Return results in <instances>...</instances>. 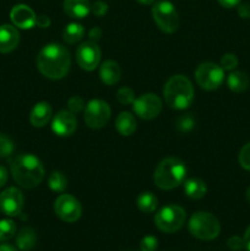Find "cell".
Returning a JSON list of instances; mask_svg holds the SVG:
<instances>
[{"mask_svg": "<svg viewBox=\"0 0 250 251\" xmlns=\"http://www.w3.org/2000/svg\"><path fill=\"white\" fill-rule=\"evenodd\" d=\"M88 37H90V39L92 42H97L98 39H100V37H102V31H100V28H98V27H93V28H91L90 32H88Z\"/></svg>", "mask_w": 250, "mask_h": 251, "instance_id": "f35d334b", "label": "cell"}, {"mask_svg": "<svg viewBox=\"0 0 250 251\" xmlns=\"http://www.w3.org/2000/svg\"><path fill=\"white\" fill-rule=\"evenodd\" d=\"M227 245L230 250H234V251L242 250L243 248H245L244 239L238 237V235H233V237H230L229 239L227 240Z\"/></svg>", "mask_w": 250, "mask_h": 251, "instance_id": "d590c367", "label": "cell"}, {"mask_svg": "<svg viewBox=\"0 0 250 251\" xmlns=\"http://www.w3.org/2000/svg\"><path fill=\"white\" fill-rule=\"evenodd\" d=\"M100 50L96 42L87 41L76 49V63L82 70L92 71L100 65Z\"/></svg>", "mask_w": 250, "mask_h": 251, "instance_id": "7c38bea8", "label": "cell"}, {"mask_svg": "<svg viewBox=\"0 0 250 251\" xmlns=\"http://www.w3.org/2000/svg\"><path fill=\"white\" fill-rule=\"evenodd\" d=\"M247 201L250 203V186L248 188V190H247Z\"/></svg>", "mask_w": 250, "mask_h": 251, "instance_id": "f6af8a7d", "label": "cell"}, {"mask_svg": "<svg viewBox=\"0 0 250 251\" xmlns=\"http://www.w3.org/2000/svg\"><path fill=\"white\" fill-rule=\"evenodd\" d=\"M54 211L61 221L74 223L80 220L82 215V206L76 198L69 194H63L54 202Z\"/></svg>", "mask_w": 250, "mask_h": 251, "instance_id": "30bf717a", "label": "cell"}, {"mask_svg": "<svg viewBox=\"0 0 250 251\" xmlns=\"http://www.w3.org/2000/svg\"><path fill=\"white\" fill-rule=\"evenodd\" d=\"M77 127V119L70 110H59L51 120V130L61 137L71 136Z\"/></svg>", "mask_w": 250, "mask_h": 251, "instance_id": "5bb4252c", "label": "cell"}, {"mask_svg": "<svg viewBox=\"0 0 250 251\" xmlns=\"http://www.w3.org/2000/svg\"><path fill=\"white\" fill-rule=\"evenodd\" d=\"M238 63H239V61H238V58L234 55V54L227 53L221 58L220 66L225 71H232L237 68Z\"/></svg>", "mask_w": 250, "mask_h": 251, "instance_id": "4dcf8cb0", "label": "cell"}, {"mask_svg": "<svg viewBox=\"0 0 250 251\" xmlns=\"http://www.w3.org/2000/svg\"><path fill=\"white\" fill-rule=\"evenodd\" d=\"M158 248V240L153 235H146L140 242V251H156Z\"/></svg>", "mask_w": 250, "mask_h": 251, "instance_id": "d6a6232c", "label": "cell"}, {"mask_svg": "<svg viewBox=\"0 0 250 251\" xmlns=\"http://www.w3.org/2000/svg\"><path fill=\"white\" fill-rule=\"evenodd\" d=\"M136 119L129 112H122L115 120V127L123 136H130L136 130Z\"/></svg>", "mask_w": 250, "mask_h": 251, "instance_id": "ffe728a7", "label": "cell"}, {"mask_svg": "<svg viewBox=\"0 0 250 251\" xmlns=\"http://www.w3.org/2000/svg\"><path fill=\"white\" fill-rule=\"evenodd\" d=\"M14 152V142L4 134H0V158H5Z\"/></svg>", "mask_w": 250, "mask_h": 251, "instance_id": "f546056e", "label": "cell"}, {"mask_svg": "<svg viewBox=\"0 0 250 251\" xmlns=\"http://www.w3.org/2000/svg\"><path fill=\"white\" fill-rule=\"evenodd\" d=\"M184 193L193 200H200L207 193V186H206L205 181L200 180V179H189L184 183Z\"/></svg>", "mask_w": 250, "mask_h": 251, "instance_id": "7402d4cb", "label": "cell"}, {"mask_svg": "<svg viewBox=\"0 0 250 251\" xmlns=\"http://www.w3.org/2000/svg\"><path fill=\"white\" fill-rule=\"evenodd\" d=\"M11 174L17 185L24 189H33L44 179V167L36 156L22 153L11 162Z\"/></svg>", "mask_w": 250, "mask_h": 251, "instance_id": "7a4b0ae2", "label": "cell"}, {"mask_svg": "<svg viewBox=\"0 0 250 251\" xmlns=\"http://www.w3.org/2000/svg\"><path fill=\"white\" fill-rule=\"evenodd\" d=\"M24 208V195L17 188H7L0 194V210L9 217H16Z\"/></svg>", "mask_w": 250, "mask_h": 251, "instance_id": "4fadbf2b", "label": "cell"}, {"mask_svg": "<svg viewBox=\"0 0 250 251\" xmlns=\"http://www.w3.org/2000/svg\"><path fill=\"white\" fill-rule=\"evenodd\" d=\"M51 107L47 102H39L32 108L29 113V122L34 127H43L51 118Z\"/></svg>", "mask_w": 250, "mask_h": 251, "instance_id": "e0dca14e", "label": "cell"}, {"mask_svg": "<svg viewBox=\"0 0 250 251\" xmlns=\"http://www.w3.org/2000/svg\"><path fill=\"white\" fill-rule=\"evenodd\" d=\"M10 19L12 24L22 29H29L36 26L37 16L33 10L24 4L15 5L10 11Z\"/></svg>", "mask_w": 250, "mask_h": 251, "instance_id": "9a60e30c", "label": "cell"}, {"mask_svg": "<svg viewBox=\"0 0 250 251\" xmlns=\"http://www.w3.org/2000/svg\"><path fill=\"white\" fill-rule=\"evenodd\" d=\"M37 243V234L34 229L31 227H24L16 237V244L17 248L22 251H28L32 250L36 247Z\"/></svg>", "mask_w": 250, "mask_h": 251, "instance_id": "603a6c76", "label": "cell"}, {"mask_svg": "<svg viewBox=\"0 0 250 251\" xmlns=\"http://www.w3.org/2000/svg\"><path fill=\"white\" fill-rule=\"evenodd\" d=\"M64 12L73 19H83L91 12L88 0H64Z\"/></svg>", "mask_w": 250, "mask_h": 251, "instance_id": "d6986e66", "label": "cell"}, {"mask_svg": "<svg viewBox=\"0 0 250 251\" xmlns=\"http://www.w3.org/2000/svg\"><path fill=\"white\" fill-rule=\"evenodd\" d=\"M194 126H195V120H194V118L190 114L181 115L176 120V129L180 132L191 131L194 129Z\"/></svg>", "mask_w": 250, "mask_h": 251, "instance_id": "f1b7e54d", "label": "cell"}, {"mask_svg": "<svg viewBox=\"0 0 250 251\" xmlns=\"http://www.w3.org/2000/svg\"><path fill=\"white\" fill-rule=\"evenodd\" d=\"M83 36H85V28L82 25L76 24V22L69 24L63 31L64 41L69 44L78 43L83 38Z\"/></svg>", "mask_w": 250, "mask_h": 251, "instance_id": "cb8c5ba5", "label": "cell"}, {"mask_svg": "<svg viewBox=\"0 0 250 251\" xmlns=\"http://www.w3.org/2000/svg\"><path fill=\"white\" fill-rule=\"evenodd\" d=\"M117 100L123 105L132 104L135 100V92L130 87H122L117 92Z\"/></svg>", "mask_w": 250, "mask_h": 251, "instance_id": "83f0119b", "label": "cell"}, {"mask_svg": "<svg viewBox=\"0 0 250 251\" xmlns=\"http://www.w3.org/2000/svg\"><path fill=\"white\" fill-rule=\"evenodd\" d=\"M242 0H218L221 6L225 7V9H232V7L238 6Z\"/></svg>", "mask_w": 250, "mask_h": 251, "instance_id": "ab89813d", "label": "cell"}, {"mask_svg": "<svg viewBox=\"0 0 250 251\" xmlns=\"http://www.w3.org/2000/svg\"><path fill=\"white\" fill-rule=\"evenodd\" d=\"M70 53L61 44H48L37 56V68L39 73L51 80L65 77L70 70Z\"/></svg>", "mask_w": 250, "mask_h": 251, "instance_id": "6da1fadb", "label": "cell"}, {"mask_svg": "<svg viewBox=\"0 0 250 251\" xmlns=\"http://www.w3.org/2000/svg\"><path fill=\"white\" fill-rule=\"evenodd\" d=\"M186 212L178 205H168L158 211L154 216V225L161 232L175 233L184 226Z\"/></svg>", "mask_w": 250, "mask_h": 251, "instance_id": "8992f818", "label": "cell"}, {"mask_svg": "<svg viewBox=\"0 0 250 251\" xmlns=\"http://www.w3.org/2000/svg\"><path fill=\"white\" fill-rule=\"evenodd\" d=\"M85 107V100L81 97H78V96H74V97H71L68 102V110H70L74 114L80 113Z\"/></svg>", "mask_w": 250, "mask_h": 251, "instance_id": "836d02e7", "label": "cell"}, {"mask_svg": "<svg viewBox=\"0 0 250 251\" xmlns=\"http://www.w3.org/2000/svg\"><path fill=\"white\" fill-rule=\"evenodd\" d=\"M238 15H239L242 19H250V4H239L238 5Z\"/></svg>", "mask_w": 250, "mask_h": 251, "instance_id": "8d00e7d4", "label": "cell"}, {"mask_svg": "<svg viewBox=\"0 0 250 251\" xmlns=\"http://www.w3.org/2000/svg\"><path fill=\"white\" fill-rule=\"evenodd\" d=\"M19 31L11 25H1L0 26V53H10L19 46Z\"/></svg>", "mask_w": 250, "mask_h": 251, "instance_id": "2e32d148", "label": "cell"}, {"mask_svg": "<svg viewBox=\"0 0 250 251\" xmlns=\"http://www.w3.org/2000/svg\"><path fill=\"white\" fill-rule=\"evenodd\" d=\"M100 77L103 83L108 86H113L118 83L122 77V69L119 64L113 60H107L100 65Z\"/></svg>", "mask_w": 250, "mask_h": 251, "instance_id": "ac0fdd59", "label": "cell"}, {"mask_svg": "<svg viewBox=\"0 0 250 251\" xmlns=\"http://www.w3.org/2000/svg\"><path fill=\"white\" fill-rule=\"evenodd\" d=\"M152 17L161 31L173 33L179 27V15L174 5L168 0H159L153 2Z\"/></svg>", "mask_w": 250, "mask_h": 251, "instance_id": "52a82bcc", "label": "cell"}, {"mask_svg": "<svg viewBox=\"0 0 250 251\" xmlns=\"http://www.w3.org/2000/svg\"><path fill=\"white\" fill-rule=\"evenodd\" d=\"M16 233V225L11 220H1L0 221V240L6 242L11 239Z\"/></svg>", "mask_w": 250, "mask_h": 251, "instance_id": "4316f807", "label": "cell"}, {"mask_svg": "<svg viewBox=\"0 0 250 251\" xmlns=\"http://www.w3.org/2000/svg\"><path fill=\"white\" fill-rule=\"evenodd\" d=\"M136 1L141 5H152L154 2V0H136Z\"/></svg>", "mask_w": 250, "mask_h": 251, "instance_id": "ee69618b", "label": "cell"}, {"mask_svg": "<svg viewBox=\"0 0 250 251\" xmlns=\"http://www.w3.org/2000/svg\"><path fill=\"white\" fill-rule=\"evenodd\" d=\"M107 11H108V4L107 2L102 1V0H97V1H95L92 5H91V12L98 17L104 16V15L107 14Z\"/></svg>", "mask_w": 250, "mask_h": 251, "instance_id": "e575fe53", "label": "cell"}, {"mask_svg": "<svg viewBox=\"0 0 250 251\" xmlns=\"http://www.w3.org/2000/svg\"><path fill=\"white\" fill-rule=\"evenodd\" d=\"M132 109L135 114L144 120H151L158 117L162 110L161 98L153 93H145L135 98L132 103Z\"/></svg>", "mask_w": 250, "mask_h": 251, "instance_id": "8fae6325", "label": "cell"}, {"mask_svg": "<svg viewBox=\"0 0 250 251\" xmlns=\"http://www.w3.org/2000/svg\"><path fill=\"white\" fill-rule=\"evenodd\" d=\"M227 85L230 91L235 93H242L248 90L250 85L249 76L243 71H233L228 75Z\"/></svg>", "mask_w": 250, "mask_h": 251, "instance_id": "44dd1931", "label": "cell"}, {"mask_svg": "<svg viewBox=\"0 0 250 251\" xmlns=\"http://www.w3.org/2000/svg\"><path fill=\"white\" fill-rule=\"evenodd\" d=\"M186 167L180 159L168 157L157 164L153 173V180L157 188L162 190H172L184 181Z\"/></svg>", "mask_w": 250, "mask_h": 251, "instance_id": "277c9868", "label": "cell"}, {"mask_svg": "<svg viewBox=\"0 0 250 251\" xmlns=\"http://www.w3.org/2000/svg\"><path fill=\"white\" fill-rule=\"evenodd\" d=\"M189 232L196 239L213 240L220 235L221 225L216 216L210 212H196L189 221Z\"/></svg>", "mask_w": 250, "mask_h": 251, "instance_id": "5b68a950", "label": "cell"}, {"mask_svg": "<svg viewBox=\"0 0 250 251\" xmlns=\"http://www.w3.org/2000/svg\"><path fill=\"white\" fill-rule=\"evenodd\" d=\"M7 181V171L5 167L0 166V189L6 184Z\"/></svg>", "mask_w": 250, "mask_h": 251, "instance_id": "60d3db41", "label": "cell"}, {"mask_svg": "<svg viewBox=\"0 0 250 251\" xmlns=\"http://www.w3.org/2000/svg\"><path fill=\"white\" fill-rule=\"evenodd\" d=\"M157 206H158V200H157L156 195L150 193V191L140 194L139 198H137V207H139V210L141 211V212H154Z\"/></svg>", "mask_w": 250, "mask_h": 251, "instance_id": "d4e9b609", "label": "cell"}, {"mask_svg": "<svg viewBox=\"0 0 250 251\" xmlns=\"http://www.w3.org/2000/svg\"><path fill=\"white\" fill-rule=\"evenodd\" d=\"M50 19L48 16H46V15H39V16H37L36 25L39 28H47V27L50 26Z\"/></svg>", "mask_w": 250, "mask_h": 251, "instance_id": "74e56055", "label": "cell"}, {"mask_svg": "<svg viewBox=\"0 0 250 251\" xmlns=\"http://www.w3.org/2000/svg\"><path fill=\"white\" fill-rule=\"evenodd\" d=\"M195 78L198 85L206 91L217 90L225 80V70L218 64L202 63L196 68Z\"/></svg>", "mask_w": 250, "mask_h": 251, "instance_id": "ba28073f", "label": "cell"}, {"mask_svg": "<svg viewBox=\"0 0 250 251\" xmlns=\"http://www.w3.org/2000/svg\"><path fill=\"white\" fill-rule=\"evenodd\" d=\"M238 161H239V164L242 166V168L250 172V142L244 145V147L240 150Z\"/></svg>", "mask_w": 250, "mask_h": 251, "instance_id": "1f68e13d", "label": "cell"}, {"mask_svg": "<svg viewBox=\"0 0 250 251\" xmlns=\"http://www.w3.org/2000/svg\"><path fill=\"white\" fill-rule=\"evenodd\" d=\"M0 251H19V250L11 244H1L0 245Z\"/></svg>", "mask_w": 250, "mask_h": 251, "instance_id": "7bdbcfd3", "label": "cell"}, {"mask_svg": "<svg viewBox=\"0 0 250 251\" xmlns=\"http://www.w3.org/2000/svg\"><path fill=\"white\" fill-rule=\"evenodd\" d=\"M164 102L172 109L188 108L194 100V87L191 81L184 75H174L166 82L163 88Z\"/></svg>", "mask_w": 250, "mask_h": 251, "instance_id": "3957f363", "label": "cell"}, {"mask_svg": "<svg viewBox=\"0 0 250 251\" xmlns=\"http://www.w3.org/2000/svg\"><path fill=\"white\" fill-rule=\"evenodd\" d=\"M244 245L247 248L248 251H250V226L248 227V229L245 230V234H244Z\"/></svg>", "mask_w": 250, "mask_h": 251, "instance_id": "b9f144b4", "label": "cell"}, {"mask_svg": "<svg viewBox=\"0 0 250 251\" xmlns=\"http://www.w3.org/2000/svg\"><path fill=\"white\" fill-rule=\"evenodd\" d=\"M48 185L50 190L55 193H63L68 188V179L61 172H53L48 178Z\"/></svg>", "mask_w": 250, "mask_h": 251, "instance_id": "484cf974", "label": "cell"}, {"mask_svg": "<svg viewBox=\"0 0 250 251\" xmlns=\"http://www.w3.org/2000/svg\"><path fill=\"white\" fill-rule=\"evenodd\" d=\"M110 118V108L107 102L102 100H92L85 107L83 119L91 129H102Z\"/></svg>", "mask_w": 250, "mask_h": 251, "instance_id": "9c48e42d", "label": "cell"}]
</instances>
